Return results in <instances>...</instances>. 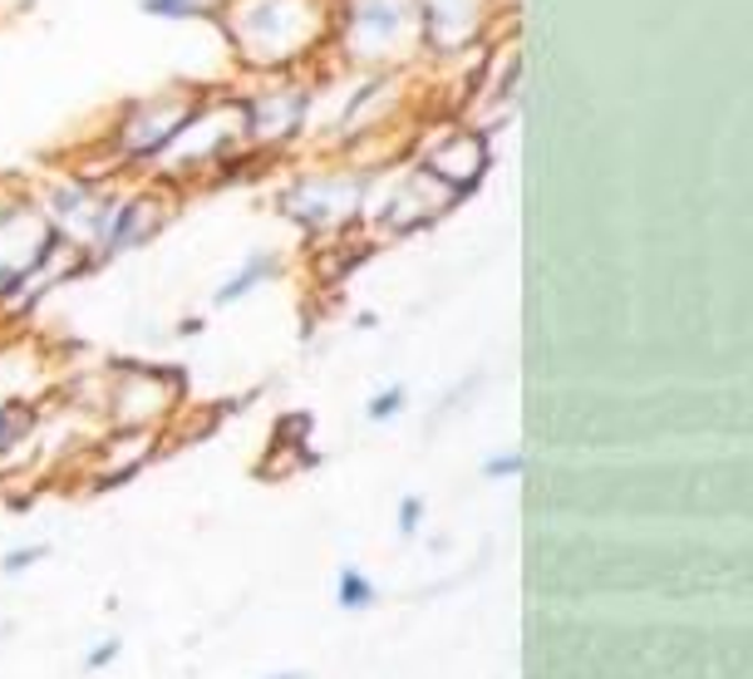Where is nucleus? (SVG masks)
Segmentation results:
<instances>
[{"mask_svg": "<svg viewBox=\"0 0 753 679\" xmlns=\"http://www.w3.org/2000/svg\"><path fill=\"white\" fill-rule=\"evenodd\" d=\"M193 109H197V99L183 89H168V94H153V99L133 104L119 119V129H114V153H119L123 163H153L168 138L193 119Z\"/></svg>", "mask_w": 753, "mask_h": 679, "instance_id": "4", "label": "nucleus"}, {"mask_svg": "<svg viewBox=\"0 0 753 679\" xmlns=\"http://www.w3.org/2000/svg\"><path fill=\"white\" fill-rule=\"evenodd\" d=\"M487 138L478 129H449L439 138V143H429V153H423V173H433L443 187H453V193H469L473 183L487 173Z\"/></svg>", "mask_w": 753, "mask_h": 679, "instance_id": "10", "label": "nucleus"}, {"mask_svg": "<svg viewBox=\"0 0 753 679\" xmlns=\"http://www.w3.org/2000/svg\"><path fill=\"white\" fill-rule=\"evenodd\" d=\"M241 143H247L241 104H232V99L197 104L193 119L168 138L153 163L163 168L168 177H187V173H203V168H217L222 158H232V148H241Z\"/></svg>", "mask_w": 753, "mask_h": 679, "instance_id": "3", "label": "nucleus"}, {"mask_svg": "<svg viewBox=\"0 0 753 679\" xmlns=\"http://www.w3.org/2000/svg\"><path fill=\"white\" fill-rule=\"evenodd\" d=\"M178 405V379L158 375V369H123L119 385L109 395V409L123 429H143V423H158L168 409Z\"/></svg>", "mask_w": 753, "mask_h": 679, "instance_id": "9", "label": "nucleus"}, {"mask_svg": "<svg viewBox=\"0 0 753 679\" xmlns=\"http://www.w3.org/2000/svg\"><path fill=\"white\" fill-rule=\"evenodd\" d=\"M153 15H207V10H217L222 0H143Z\"/></svg>", "mask_w": 753, "mask_h": 679, "instance_id": "17", "label": "nucleus"}, {"mask_svg": "<svg viewBox=\"0 0 753 679\" xmlns=\"http://www.w3.org/2000/svg\"><path fill=\"white\" fill-rule=\"evenodd\" d=\"M419 517H423V503H419V497H405V507H399V532H413V527H419Z\"/></svg>", "mask_w": 753, "mask_h": 679, "instance_id": "19", "label": "nucleus"}, {"mask_svg": "<svg viewBox=\"0 0 753 679\" xmlns=\"http://www.w3.org/2000/svg\"><path fill=\"white\" fill-rule=\"evenodd\" d=\"M276 679H305V675H276Z\"/></svg>", "mask_w": 753, "mask_h": 679, "instance_id": "23", "label": "nucleus"}, {"mask_svg": "<svg viewBox=\"0 0 753 679\" xmlns=\"http://www.w3.org/2000/svg\"><path fill=\"white\" fill-rule=\"evenodd\" d=\"M513 473H523V459H517V453H503V459L487 463V477H513Z\"/></svg>", "mask_w": 753, "mask_h": 679, "instance_id": "20", "label": "nucleus"}, {"mask_svg": "<svg viewBox=\"0 0 753 679\" xmlns=\"http://www.w3.org/2000/svg\"><path fill=\"white\" fill-rule=\"evenodd\" d=\"M114 655H119V645H114V640H109V645H99V650H94V655H89V665H94V670H99V665H109V660H114Z\"/></svg>", "mask_w": 753, "mask_h": 679, "instance_id": "22", "label": "nucleus"}, {"mask_svg": "<svg viewBox=\"0 0 753 679\" xmlns=\"http://www.w3.org/2000/svg\"><path fill=\"white\" fill-rule=\"evenodd\" d=\"M271 271H276V261H271V257H257L247 271L237 276V281H232V285H222V291H217V301H237V295H247L251 285H257L261 276H271Z\"/></svg>", "mask_w": 753, "mask_h": 679, "instance_id": "16", "label": "nucleus"}, {"mask_svg": "<svg viewBox=\"0 0 753 679\" xmlns=\"http://www.w3.org/2000/svg\"><path fill=\"white\" fill-rule=\"evenodd\" d=\"M114 197L99 193V187H55L50 193V227H55V237L65 241L74 251H99L104 247V231H109L114 222Z\"/></svg>", "mask_w": 753, "mask_h": 679, "instance_id": "7", "label": "nucleus"}, {"mask_svg": "<svg viewBox=\"0 0 753 679\" xmlns=\"http://www.w3.org/2000/svg\"><path fill=\"white\" fill-rule=\"evenodd\" d=\"M341 606H345V611H365V606H375V586H369V581L359 576L355 567H345V571H341Z\"/></svg>", "mask_w": 753, "mask_h": 679, "instance_id": "15", "label": "nucleus"}, {"mask_svg": "<svg viewBox=\"0 0 753 679\" xmlns=\"http://www.w3.org/2000/svg\"><path fill=\"white\" fill-rule=\"evenodd\" d=\"M453 187H443L433 173H423V168H413L405 183L395 187V193L385 197V207H379V222H385L389 231H413L423 227V222L443 217V212L453 207Z\"/></svg>", "mask_w": 753, "mask_h": 679, "instance_id": "11", "label": "nucleus"}, {"mask_svg": "<svg viewBox=\"0 0 753 679\" xmlns=\"http://www.w3.org/2000/svg\"><path fill=\"white\" fill-rule=\"evenodd\" d=\"M399 405H405V389H389V395L369 399V419H395Z\"/></svg>", "mask_w": 753, "mask_h": 679, "instance_id": "18", "label": "nucleus"}, {"mask_svg": "<svg viewBox=\"0 0 753 679\" xmlns=\"http://www.w3.org/2000/svg\"><path fill=\"white\" fill-rule=\"evenodd\" d=\"M158 222H163V207H158L153 197H133V203H119V207H114L109 231H104L99 257H109V251H123V247H133V241L153 237Z\"/></svg>", "mask_w": 753, "mask_h": 679, "instance_id": "12", "label": "nucleus"}, {"mask_svg": "<svg viewBox=\"0 0 753 679\" xmlns=\"http://www.w3.org/2000/svg\"><path fill=\"white\" fill-rule=\"evenodd\" d=\"M45 547H30V551H10V561H6V571H20V567H30V561L40 557Z\"/></svg>", "mask_w": 753, "mask_h": 679, "instance_id": "21", "label": "nucleus"}, {"mask_svg": "<svg viewBox=\"0 0 753 679\" xmlns=\"http://www.w3.org/2000/svg\"><path fill=\"white\" fill-rule=\"evenodd\" d=\"M148 449H153V433L148 429H123L119 439L109 443V463H104V477H123V473H133L138 463L148 459Z\"/></svg>", "mask_w": 753, "mask_h": 679, "instance_id": "13", "label": "nucleus"}, {"mask_svg": "<svg viewBox=\"0 0 753 679\" xmlns=\"http://www.w3.org/2000/svg\"><path fill=\"white\" fill-rule=\"evenodd\" d=\"M30 429H35V413H30L25 405H0V459L15 453L20 443L30 439Z\"/></svg>", "mask_w": 753, "mask_h": 679, "instance_id": "14", "label": "nucleus"}, {"mask_svg": "<svg viewBox=\"0 0 753 679\" xmlns=\"http://www.w3.org/2000/svg\"><path fill=\"white\" fill-rule=\"evenodd\" d=\"M305 104H311V94L301 84H271V89H261L251 104H241L247 143H261V148L291 143L305 123Z\"/></svg>", "mask_w": 753, "mask_h": 679, "instance_id": "8", "label": "nucleus"}, {"mask_svg": "<svg viewBox=\"0 0 753 679\" xmlns=\"http://www.w3.org/2000/svg\"><path fill=\"white\" fill-rule=\"evenodd\" d=\"M365 193H359V177L349 173H321V177H301V183L286 193V212H291L301 227L311 231H335L345 227L359 212Z\"/></svg>", "mask_w": 753, "mask_h": 679, "instance_id": "6", "label": "nucleus"}, {"mask_svg": "<svg viewBox=\"0 0 753 679\" xmlns=\"http://www.w3.org/2000/svg\"><path fill=\"white\" fill-rule=\"evenodd\" d=\"M227 30L247 65L286 69L331 35V6L325 0H237L227 10Z\"/></svg>", "mask_w": 753, "mask_h": 679, "instance_id": "1", "label": "nucleus"}, {"mask_svg": "<svg viewBox=\"0 0 753 679\" xmlns=\"http://www.w3.org/2000/svg\"><path fill=\"white\" fill-rule=\"evenodd\" d=\"M55 247H60V237L40 207H30V203L0 207V301H10L15 285L25 281Z\"/></svg>", "mask_w": 753, "mask_h": 679, "instance_id": "5", "label": "nucleus"}, {"mask_svg": "<svg viewBox=\"0 0 753 679\" xmlns=\"http://www.w3.org/2000/svg\"><path fill=\"white\" fill-rule=\"evenodd\" d=\"M331 35L355 65H395L423 45L419 0H341Z\"/></svg>", "mask_w": 753, "mask_h": 679, "instance_id": "2", "label": "nucleus"}]
</instances>
